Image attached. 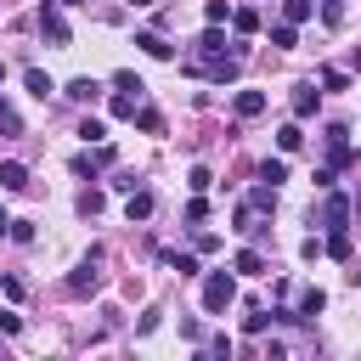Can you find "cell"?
Returning a JSON list of instances; mask_svg holds the SVG:
<instances>
[{
  "instance_id": "6da1fadb",
  "label": "cell",
  "mask_w": 361,
  "mask_h": 361,
  "mask_svg": "<svg viewBox=\"0 0 361 361\" xmlns=\"http://www.w3.org/2000/svg\"><path fill=\"white\" fill-rule=\"evenodd\" d=\"M231 299H237V276H231V271H209V276H203V310L220 316Z\"/></svg>"
},
{
  "instance_id": "7a4b0ae2",
  "label": "cell",
  "mask_w": 361,
  "mask_h": 361,
  "mask_svg": "<svg viewBox=\"0 0 361 361\" xmlns=\"http://www.w3.org/2000/svg\"><path fill=\"white\" fill-rule=\"evenodd\" d=\"M96 265H102V248H90V254H85V265L68 276V293H73V299H85V293H96V288H102V271H96Z\"/></svg>"
},
{
  "instance_id": "3957f363",
  "label": "cell",
  "mask_w": 361,
  "mask_h": 361,
  "mask_svg": "<svg viewBox=\"0 0 361 361\" xmlns=\"http://www.w3.org/2000/svg\"><path fill=\"white\" fill-rule=\"evenodd\" d=\"M39 34H45L51 45H68V23H62L56 0H45V6H39Z\"/></svg>"
},
{
  "instance_id": "277c9868",
  "label": "cell",
  "mask_w": 361,
  "mask_h": 361,
  "mask_svg": "<svg viewBox=\"0 0 361 361\" xmlns=\"http://www.w3.org/2000/svg\"><path fill=\"white\" fill-rule=\"evenodd\" d=\"M68 102H79V107H90V102H102V85H96L90 73H79V79H68Z\"/></svg>"
},
{
  "instance_id": "5b68a950",
  "label": "cell",
  "mask_w": 361,
  "mask_h": 361,
  "mask_svg": "<svg viewBox=\"0 0 361 361\" xmlns=\"http://www.w3.org/2000/svg\"><path fill=\"white\" fill-rule=\"evenodd\" d=\"M102 164H113V147H107V141H102L96 152H79V158H73V175H96Z\"/></svg>"
},
{
  "instance_id": "8992f818",
  "label": "cell",
  "mask_w": 361,
  "mask_h": 361,
  "mask_svg": "<svg viewBox=\"0 0 361 361\" xmlns=\"http://www.w3.org/2000/svg\"><path fill=\"white\" fill-rule=\"evenodd\" d=\"M231 107H237V118H259L265 113V90H237Z\"/></svg>"
},
{
  "instance_id": "52a82bcc",
  "label": "cell",
  "mask_w": 361,
  "mask_h": 361,
  "mask_svg": "<svg viewBox=\"0 0 361 361\" xmlns=\"http://www.w3.org/2000/svg\"><path fill=\"white\" fill-rule=\"evenodd\" d=\"M23 186H28V169H23L17 158H6V164H0V192H23Z\"/></svg>"
},
{
  "instance_id": "ba28073f",
  "label": "cell",
  "mask_w": 361,
  "mask_h": 361,
  "mask_svg": "<svg viewBox=\"0 0 361 361\" xmlns=\"http://www.w3.org/2000/svg\"><path fill=\"white\" fill-rule=\"evenodd\" d=\"M322 310H327V293H322V288H305V293H299V316H305V322H316Z\"/></svg>"
},
{
  "instance_id": "9c48e42d",
  "label": "cell",
  "mask_w": 361,
  "mask_h": 361,
  "mask_svg": "<svg viewBox=\"0 0 361 361\" xmlns=\"http://www.w3.org/2000/svg\"><path fill=\"white\" fill-rule=\"evenodd\" d=\"M23 85H28V96H39V102H45V96H51V90H56V85H51V73H45V68H28V73H23Z\"/></svg>"
},
{
  "instance_id": "30bf717a",
  "label": "cell",
  "mask_w": 361,
  "mask_h": 361,
  "mask_svg": "<svg viewBox=\"0 0 361 361\" xmlns=\"http://www.w3.org/2000/svg\"><path fill=\"white\" fill-rule=\"evenodd\" d=\"M316 102H322V90L299 85V90H293V118H310V113H316Z\"/></svg>"
},
{
  "instance_id": "8fae6325",
  "label": "cell",
  "mask_w": 361,
  "mask_h": 361,
  "mask_svg": "<svg viewBox=\"0 0 361 361\" xmlns=\"http://www.w3.org/2000/svg\"><path fill=\"white\" fill-rule=\"evenodd\" d=\"M322 220H327V226H344V220H350V197H338V192H333V197L322 203Z\"/></svg>"
},
{
  "instance_id": "7c38bea8",
  "label": "cell",
  "mask_w": 361,
  "mask_h": 361,
  "mask_svg": "<svg viewBox=\"0 0 361 361\" xmlns=\"http://www.w3.org/2000/svg\"><path fill=\"white\" fill-rule=\"evenodd\" d=\"M124 214H130V226H135V220H147V214H152V192H130Z\"/></svg>"
},
{
  "instance_id": "4fadbf2b",
  "label": "cell",
  "mask_w": 361,
  "mask_h": 361,
  "mask_svg": "<svg viewBox=\"0 0 361 361\" xmlns=\"http://www.w3.org/2000/svg\"><path fill=\"white\" fill-rule=\"evenodd\" d=\"M237 271H243V276H265V254H259V248H243V254H237Z\"/></svg>"
},
{
  "instance_id": "5bb4252c",
  "label": "cell",
  "mask_w": 361,
  "mask_h": 361,
  "mask_svg": "<svg viewBox=\"0 0 361 361\" xmlns=\"http://www.w3.org/2000/svg\"><path fill=\"white\" fill-rule=\"evenodd\" d=\"M135 45H141L147 56H158V62L169 56V39H164V34H135Z\"/></svg>"
},
{
  "instance_id": "9a60e30c",
  "label": "cell",
  "mask_w": 361,
  "mask_h": 361,
  "mask_svg": "<svg viewBox=\"0 0 361 361\" xmlns=\"http://www.w3.org/2000/svg\"><path fill=\"white\" fill-rule=\"evenodd\" d=\"M276 147H282V152H299V147H305V130H299V124H282V130H276Z\"/></svg>"
},
{
  "instance_id": "2e32d148",
  "label": "cell",
  "mask_w": 361,
  "mask_h": 361,
  "mask_svg": "<svg viewBox=\"0 0 361 361\" xmlns=\"http://www.w3.org/2000/svg\"><path fill=\"white\" fill-rule=\"evenodd\" d=\"M231 28H237V34H254V28H259V11H254V6L231 11Z\"/></svg>"
},
{
  "instance_id": "e0dca14e",
  "label": "cell",
  "mask_w": 361,
  "mask_h": 361,
  "mask_svg": "<svg viewBox=\"0 0 361 361\" xmlns=\"http://www.w3.org/2000/svg\"><path fill=\"white\" fill-rule=\"evenodd\" d=\"M135 102H141L135 90H118V96H113V118H135Z\"/></svg>"
},
{
  "instance_id": "ac0fdd59",
  "label": "cell",
  "mask_w": 361,
  "mask_h": 361,
  "mask_svg": "<svg viewBox=\"0 0 361 361\" xmlns=\"http://www.w3.org/2000/svg\"><path fill=\"white\" fill-rule=\"evenodd\" d=\"M259 180H265V186L288 180V164H282V158H265V164H259Z\"/></svg>"
},
{
  "instance_id": "d6986e66",
  "label": "cell",
  "mask_w": 361,
  "mask_h": 361,
  "mask_svg": "<svg viewBox=\"0 0 361 361\" xmlns=\"http://www.w3.org/2000/svg\"><path fill=\"white\" fill-rule=\"evenodd\" d=\"M327 254H333V259H350V231H344V226H333V237H327Z\"/></svg>"
},
{
  "instance_id": "ffe728a7",
  "label": "cell",
  "mask_w": 361,
  "mask_h": 361,
  "mask_svg": "<svg viewBox=\"0 0 361 361\" xmlns=\"http://www.w3.org/2000/svg\"><path fill=\"white\" fill-rule=\"evenodd\" d=\"M248 209H276V186H254L248 192Z\"/></svg>"
},
{
  "instance_id": "44dd1931",
  "label": "cell",
  "mask_w": 361,
  "mask_h": 361,
  "mask_svg": "<svg viewBox=\"0 0 361 361\" xmlns=\"http://www.w3.org/2000/svg\"><path fill=\"white\" fill-rule=\"evenodd\" d=\"M0 293H6V299H23V293H28V282H23L17 271H6V276H0Z\"/></svg>"
},
{
  "instance_id": "7402d4cb",
  "label": "cell",
  "mask_w": 361,
  "mask_h": 361,
  "mask_svg": "<svg viewBox=\"0 0 361 361\" xmlns=\"http://www.w3.org/2000/svg\"><path fill=\"white\" fill-rule=\"evenodd\" d=\"M0 130H6V135H23V118H17L11 102H0Z\"/></svg>"
},
{
  "instance_id": "603a6c76",
  "label": "cell",
  "mask_w": 361,
  "mask_h": 361,
  "mask_svg": "<svg viewBox=\"0 0 361 361\" xmlns=\"http://www.w3.org/2000/svg\"><path fill=\"white\" fill-rule=\"evenodd\" d=\"M322 85H327V90H350V73H344V68H322Z\"/></svg>"
},
{
  "instance_id": "cb8c5ba5",
  "label": "cell",
  "mask_w": 361,
  "mask_h": 361,
  "mask_svg": "<svg viewBox=\"0 0 361 361\" xmlns=\"http://www.w3.org/2000/svg\"><path fill=\"white\" fill-rule=\"evenodd\" d=\"M135 124H141V130H147V135H158V130H164V118H158V113H152V107H141V113H135Z\"/></svg>"
},
{
  "instance_id": "d4e9b609",
  "label": "cell",
  "mask_w": 361,
  "mask_h": 361,
  "mask_svg": "<svg viewBox=\"0 0 361 361\" xmlns=\"http://www.w3.org/2000/svg\"><path fill=\"white\" fill-rule=\"evenodd\" d=\"M79 135H85V141H107V130H102V118H79Z\"/></svg>"
},
{
  "instance_id": "484cf974",
  "label": "cell",
  "mask_w": 361,
  "mask_h": 361,
  "mask_svg": "<svg viewBox=\"0 0 361 361\" xmlns=\"http://www.w3.org/2000/svg\"><path fill=\"white\" fill-rule=\"evenodd\" d=\"M164 259H169L180 276H197V259H192V254H164Z\"/></svg>"
},
{
  "instance_id": "4316f807",
  "label": "cell",
  "mask_w": 361,
  "mask_h": 361,
  "mask_svg": "<svg viewBox=\"0 0 361 361\" xmlns=\"http://www.w3.org/2000/svg\"><path fill=\"white\" fill-rule=\"evenodd\" d=\"M203 17H209V23H226V17H231V6H226V0H209V6H203Z\"/></svg>"
},
{
  "instance_id": "83f0119b",
  "label": "cell",
  "mask_w": 361,
  "mask_h": 361,
  "mask_svg": "<svg viewBox=\"0 0 361 361\" xmlns=\"http://www.w3.org/2000/svg\"><path fill=\"white\" fill-rule=\"evenodd\" d=\"M293 39H299V34H293V23H282V28H271V45H282V51H288Z\"/></svg>"
},
{
  "instance_id": "f1b7e54d",
  "label": "cell",
  "mask_w": 361,
  "mask_h": 361,
  "mask_svg": "<svg viewBox=\"0 0 361 361\" xmlns=\"http://www.w3.org/2000/svg\"><path fill=\"white\" fill-rule=\"evenodd\" d=\"M113 85H118V90H135V96H141V90H147V85H141V79H135V73H130V68H124V73H113Z\"/></svg>"
},
{
  "instance_id": "f546056e",
  "label": "cell",
  "mask_w": 361,
  "mask_h": 361,
  "mask_svg": "<svg viewBox=\"0 0 361 361\" xmlns=\"http://www.w3.org/2000/svg\"><path fill=\"white\" fill-rule=\"evenodd\" d=\"M102 203H107L102 192H85V197H79V214H102Z\"/></svg>"
},
{
  "instance_id": "4dcf8cb0",
  "label": "cell",
  "mask_w": 361,
  "mask_h": 361,
  "mask_svg": "<svg viewBox=\"0 0 361 361\" xmlns=\"http://www.w3.org/2000/svg\"><path fill=\"white\" fill-rule=\"evenodd\" d=\"M209 180H214V175H209V169H203V164H197V169H192V175H186V186H192V192H203V186H209Z\"/></svg>"
},
{
  "instance_id": "1f68e13d",
  "label": "cell",
  "mask_w": 361,
  "mask_h": 361,
  "mask_svg": "<svg viewBox=\"0 0 361 361\" xmlns=\"http://www.w3.org/2000/svg\"><path fill=\"white\" fill-rule=\"evenodd\" d=\"M186 220H192V226H197V220H209V203H203V197H192V203H186Z\"/></svg>"
},
{
  "instance_id": "d6a6232c",
  "label": "cell",
  "mask_w": 361,
  "mask_h": 361,
  "mask_svg": "<svg viewBox=\"0 0 361 361\" xmlns=\"http://www.w3.org/2000/svg\"><path fill=\"white\" fill-rule=\"evenodd\" d=\"M316 254H327V243H316V237H305V243H299V259H316Z\"/></svg>"
},
{
  "instance_id": "836d02e7",
  "label": "cell",
  "mask_w": 361,
  "mask_h": 361,
  "mask_svg": "<svg viewBox=\"0 0 361 361\" xmlns=\"http://www.w3.org/2000/svg\"><path fill=\"white\" fill-rule=\"evenodd\" d=\"M310 17V0H288V23H305Z\"/></svg>"
},
{
  "instance_id": "e575fe53",
  "label": "cell",
  "mask_w": 361,
  "mask_h": 361,
  "mask_svg": "<svg viewBox=\"0 0 361 361\" xmlns=\"http://www.w3.org/2000/svg\"><path fill=\"white\" fill-rule=\"evenodd\" d=\"M0 333H23V316H11V310H0Z\"/></svg>"
},
{
  "instance_id": "d590c367",
  "label": "cell",
  "mask_w": 361,
  "mask_h": 361,
  "mask_svg": "<svg viewBox=\"0 0 361 361\" xmlns=\"http://www.w3.org/2000/svg\"><path fill=\"white\" fill-rule=\"evenodd\" d=\"M0 231H11V220H6V209H0Z\"/></svg>"
},
{
  "instance_id": "8d00e7d4",
  "label": "cell",
  "mask_w": 361,
  "mask_h": 361,
  "mask_svg": "<svg viewBox=\"0 0 361 361\" xmlns=\"http://www.w3.org/2000/svg\"><path fill=\"white\" fill-rule=\"evenodd\" d=\"M56 6H85V0H56Z\"/></svg>"
},
{
  "instance_id": "74e56055",
  "label": "cell",
  "mask_w": 361,
  "mask_h": 361,
  "mask_svg": "<svg viewBox=\"0 0 361 361\" xmlns=\"http://www.w3.org/2000/svg\"><path fill=\"white\" fill-rule=\"evenodd\" d=\"M130 6H152V0H130Z\"/></svg>"
},
{
  "instance_id": "f35d334b",
  "label": "cell",
  "mask_w": 361,
  "mask_h": 361,
  "mask_svg": "<svg viewBox=\"0 0 361 361\" xmlns=\"http://www.w3.org/2000/svg\"><path fill=\"white\" fill-rule=\"evenodd\" d=\"M0 79H6V62H0Z\"/></svg>"
}]
</instances>
